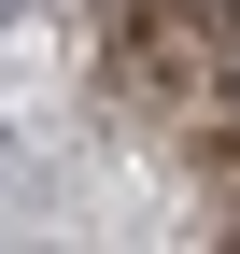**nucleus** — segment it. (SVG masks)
Segmentation results:
<instances>
[{"label": "nucleus", "mask_w": 240, "mask_h": 254, "mask_svg": "<svg viewBox=\"0 0 240 254\" xmlns=\"http://www.w3.org/2000/svg\"><path fill=\"white\" fill-rule=\"evenodd\" d=\"M0 14H14V0H0Z\"/></svg>", "instance_id": "f257e3e1"}]
</instances>
